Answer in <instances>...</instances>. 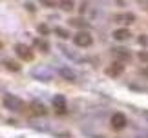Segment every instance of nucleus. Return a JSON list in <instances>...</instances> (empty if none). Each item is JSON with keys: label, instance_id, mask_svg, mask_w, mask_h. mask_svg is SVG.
<instances>
[{"label": "nucleus", "instance_id": "nucleus-1", "mask_svg": "<svg viewBox=\"0 0 148 138\" xmlns=\"http://www.w3.org/2000/svg\"><path fill=\"white\" fill-rule=\"evenodd\" d=\"M73 42H75V45H79V47H90V45L93 44V38H92V34L86 33V31H79V33H75V37H73Z\"/></svg>", "mask_w": 148, "mask_h": 138}, {"label": "nucleus", "instance_id": "nucleus-2", "mask_svg": "<svg viewBox=\"0 0 148 138\" xmlns=\"http://www.w3.org/2000/svg\"><path fill=\"white\" fill-rule=\"evenodd\" d=\"M15 53L20 56L22 60H33V51H31V47L29 45H26V44H16L15 45Z\"/></svg>", "mask_w": 148, "mask_h": 138}, {"label": "nucleus", "instance_id": "nucleus-3", "mask_svg": "<svg viewBox=\"0 0 148 138\" xmlns=\"http://www.w3.org/2000/svg\"><path fill=\"white\" fill-rule=\"evenodd\" d=\"M113 40H117V42H128L130 38H132V31L128 29V27H119L112 33Z\"/></svg>", "mask_w": 148, "mask_h": 138}, {"label": "nucleus", "instance_id": "nucleus-4", "mask_svg": "<svg viewBox=\"0 0 148 138\" xmlns=\"http://www.w3.org/2000/svg\"><path fill=\"white\" fill-rule=\"evenodd\" d=\"M110 124H112L113 129H124L126 127V116H124L123 113H115L110 118Z\"/></svg>", "mask_w": 148, "mask_h": 138}, {"label": "nucleus", "instance_id": "nucleus-5", "mask_svg": "<svg viewBox=\"0 0 148 138\" xmlns=\"http://www.w3.org/2000/svg\"><path fill=\"white\" fill-rule=\"evenodd\" d=\"M113 20H115L119 26H128V24H132V22H135V16L132 13H119V15L113 16Z\"/></svg>", "mask_w": 148, "mask_h": 138}, {"label": "nucleus", "instance_id": "nucleus-6", "mask_svg": "<svg viewBox=\"0 0 148 138\" xmlns=\"http://www.w3.org/2000/svg\"><path fill=\"white\" fill-rule=\"evenodd\" d=\"M4 106L9 107V109H13V111H16V109L24 107V103H22V100L15 98V96H5V98H4Z\"/></svg>", "mask_w": 148, "mask_h": 138}, {"label": "nucleus", "instance_id": "nucleus-7", "mask_svg": "<svg viewBox=\"0 0 148 138\" xmlns=\"http://www.w3.org/2000/svg\"><path fill=\"white\" fill-rule=\"evenodd\" d=\"M53 106H55L57 111H59V114L60 113H66V98L62 95H57L55 98H53Z\"/></svg>", "mask_w": 148, "mask_h": 138}, {"label": "nucleus", "instance_id": "nucleus-8", "mask_svg": "<svg viewBox=\"0 0 148 138\" xmlns=\"http://www.w3.org/2000/svg\"><path fill=\"white\" fill-rule=\"evenodd\" d=\"M31 111L35 113V114H38V116H42V114H46V113H48V109H46V106H44L42 102L33 100V102H31Z\"/></svg>", "mask_w": 148, "mask_h": 138}, {"label": "nucleus", "instance_id": "nucleus-9", "mask_svg": "<svg viewBox=\"0 0 148 138\" xmlns=\"http://www.w3.org/2000/svg\"><path fill=\"white\" fill-rule=\"evenodd\" d=\"M59 74H60L64 80H68V82H75V78H77L75 73H73L70 67H60V69H59Z\"/></svg>", "mask_w": 148, "mask_h": 138}, {"label": "nucleus", "instance_id": "nucleus-10", "mask_svg": "<svg viewBox=\"0 0 148 138\" xmlns=\"http://www.w3.org/2000/svg\"><path fill=\"white\" fill-rule=\"evenodd\" d=\"M123 73V64H112L110 67H108V74H110V76H119V74Z\"/></svg>", "mask_w": 148, "mask_h": 138}, {"label": "nucleus", "instance_id": "nucleus-11", "mask_svg": "<svg viewBox=\"0 0 148 138\" xmlns=\"http://www.w3.org/2000/svg\"><path fill=\"white\" fill-rule=\"evenodd\" d=\"M33 44H35L40 51H44V53H48V51H49V44L46 42V40H42V38H35V42H33Z\"/></svg>", "mask_w": 148, "mask_h": 138}, {"label": "nucleus", "instance_id": "nucleus-12", "mask_svg": "<svg viewBox=\"0 0 148 138\" xmlns=\"http://www.w3.org/2000/svg\"><path fill=\"white\" fill-rule=\"evenodd\" d=\"M59 5H60V7L64 9V11H71L75 4H73V0H60V2H59Z\"/></svg>", "mask_w": 148, "mask_h": 138}, {"label": "nucleus", "instance_id": "nucleus-13", "mask_svg": "<svg viewBox=\"0 0 148 138\" xmlns=\"http://www.w3.org/2000/svg\"><path fill=\"white\" fill-rule=\"evenodd\" d=\"M4 64H5V67H8L9 71H20V66L16 64V62H13V60H5Z\"/></svg>", "mask_w": 148, "mask_h": 138}, {"label": "nucleus", "instance_id": "nucleus-14", "mask_svg": "<svg viewBox=\"0 0 148 138\" xmlns=\"http://www.w3.org/2000/svg\"><path fill=\"white\" fill-rule=\"evenodd\" d=\"M42 5H46V7H55V5H59V2L57 0H38Z\"/></svg>", "mask_w": 148, "mask_h": 138}, {"label": "nucleus", "instance_id": "nucleus-15", "mask_svg": "<svg viewBox=\"0 0 148 138\" xmlns=\"http://www.w3.org/2000/svg\"><path fill=\"white\" fill-rule=\"evenodd\" d=\"M37 31L40 33V34H48V33H49V27H48L46 24H38V27H37Z\"/></svg>", "mask_w": 148, "mask_h": 138}, {"label": "nucleus", "instance_id": "nucleus-16", "mask_svg": "<svg viewBox=\"0 0 148 138\" xmlns=\"http://www.w3.org/2000/svg\"><path fill=\"white\" fill-rule=\"evenodd\" d=\"M55 33L59 34V37H62V38H68V31H66V29H60V27H57Z\"/></svg>", "mask_w": 148, "mask_h": 138}, {"label": "nucleus", "instance_id": "nucleus-17", "mask_svg": "<svg viewBox=\"0 0 148 138\" xmlns=\"http://www.w3.org/2000/svg\"><path fill=\"white\" fill-rule=\"evenodd\" d=\"M139 60L148 62V53H146V51H141V53H139Z\"/></svg>", "mask_w": 148, "mask_h": 138}, {"label": "nucleus", "instance_id": "nucleus-18", "mask_svg": "<svg viewBox=\"0 0 148 138\" xmlns=\"http://www.w3.org/2000/svg\"><path fill=\"white\" fill-rule=\"evenodd\" d=\"M139 42L143 44V45H146L148 44V37H145V34H143V37H139Z\"/></svg>", "mask_w": 148, "mask_h": 138}, {"label": "nucleus", "instance_id": "nucleus-19", "mask_svg": "<svg viewBox=\"0 0 148 138\" xmlns=\"http://www.w3.org/2000/svg\"><path fill=\"white\" fill-rule=\"evenodd\" d=\"M143 74H145V76H148V67H145V69H143Z\"/></svg>", "mask_w": 148, "mask_h": 138}, {"label": "nucleus", "instance_id": "nucleus-20", "mask_svg": "<svg viewBox=\"0 0 148 138\" xmlns=\"http://www.w3.org/2000/svg\"><path fill=\"white\" fill-rule=\"evenodd\" d=\"M0 47H2V44H0Z\"/></svg>", "mask_w": 148, "mask_h": 138}, {"label": "nucleus", "instance_id": "nucleus-21", "mask_svg": "<svg viewBox=\"0 0 148 138\" xmlns=\"http://www.w3.org/2000/svg\"><path fill=\"white\" fill-rule=\"evenodd\" d=\"M146 116H148V114H146Z\"/></svg>", "mask_w": 148, "mask_h": 138}]
</instances>
